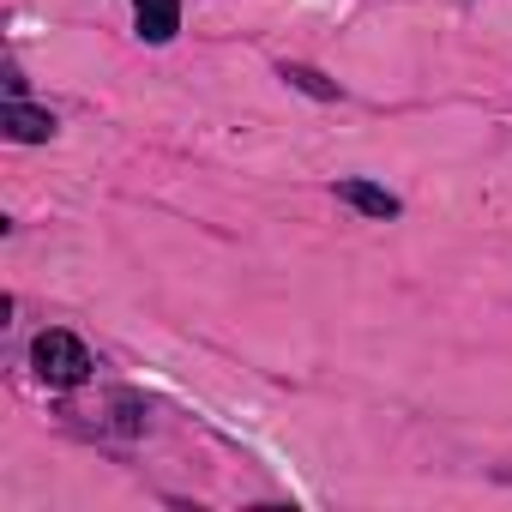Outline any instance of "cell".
Returning <instances> with one entry per match:
<instances>
[{
	"instance_id": "1",
	"label": "cell",
	"mask_w": 512,
	"mask_h": 512,
	"mask_svg": "<svg viewBox=\"0 0 512 512\" xmlns=\"http://www.w3.org/2000/svg\"><path fill=\"white\" fill-rule=\"evenodd\" d=\"M31 368H37V380H43V386H85V380H91V368H97V356L85 350V338H73V332L49 326V332H37V338H31Z\"/></svg>"
},
{
	"instance_id": "2",
	"label": "cell",
	"mask_w": 512,
	"mask_h": 512,
	"mask_svg": "<svg viewBox=\"0 0 512 512\" xmlns=\"http://www.w3.org/2000/svg\"><path fill=\"white\" fill-rule=\"evenodd\" d=\"M133 25H139V37L151 49L175 43V31H181V0H133Z\"/></svg>"
},
{
	"instance_id": "3",
	"label": "cell",
	"mask_w": 512,
	"mask_h": 512,
	"mask_svg": "<svg viewBox=\"0 0 512 512\" xmlns=\"http://www.w3.org/2000/svg\"><path fill=\"white\" fill-rule=\"evenodd\" d=\"M0 127H7V139H19V145H49L55 139V115L49 109H31L25 97L0 109Z\"/></svg>"
},
{
	"instance_id": "4",
	"label": "cell",
	"mask_w": 512,
	"mask_h": 512,
	"mask_svg": "<svg viewBox=\"0 0 512 512\" xmlns=\"http://www.w3.org/2000/svg\"><path fill=\"white\" fill-rule=\"evenodd\" d=\"M338 199H344V205H356L362 217H398V211H404V205H398V193H386V187H374V181H362V175L338 181Z\"/></svg>"
},
{
	"instance_id": "5",
	"label": "cell",
	"mask_w": 512,
	"mask_h": 512,
	"mask_svg": "<svg viewBox=\"0 0 512 512\" xmlns=\"http://www.w3.org/2000/svg\"><path fill=\"white\" fill-rule=\"evenodd\" d=\"M284 79L296 85V91H308V97H320V103H338L344 91L326 79V73H314V67H302V61H284Z\"/></svg>"
}]
</instances>
